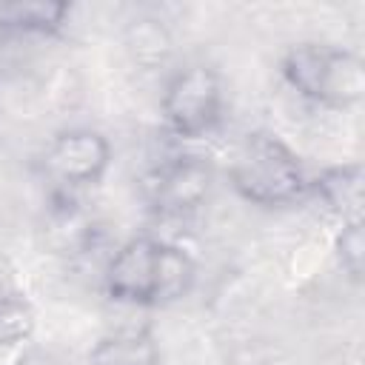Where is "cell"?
Wrapping results in <instances>:
<instances>
[{"label": "cell", "mask_w": 365, "mask_h": 365, "mask_svg": "<svg viewBox=\"0 0 365 365\" xmlns=\"http://www.w3.org/2000/svg\"><path fill=\"white\" fill-rule=\"evenodd\" d=\"M336 257L345 268V274L351 279H362V268H365V231H362V220H351L342 225V234L336 240Z\"/></svg>", "instance_id": "8fae6325"}, {"label": "cell", "mask_w": 365, "mask_h": 365, "mask_svg": "<svg viewBox=\"0 0 365 365\" xmlns=\"http://www.w3.org/2000/svg\"><path fill=\"white\" fill-rule=\"evenodd\" d=\"M46 174L66 188H83L103 180L111 163L108 140L94 128H66L46 148Z\"/></svg>", "instance_id": "8992f818"}, {"label": "cell", "mask_w": 365, "mask_h": 365, "mask_svg": "<svg viewBox=\"0 0 365 365\" xmlns=\"http://www.w3.org/2000/svg\"><path fill=\"white\" fill-rule=\"evenodd\" d=\"M160 348L148 328H123L106 334L88 354V365H157Z\"/></svg>", "instance_id": "52a82bcc"}, {"label": "cell", "mask_w": 365, "mask_h": 365, "mask_svg": "<svg viewBox=\"0 0 365 365\" xmlns=\"http://www.w3.org/2000/svg\"><path fill=\"white\" fill-rule=\"evenodd\" d=\"M34 331V308L20 294H0V348L20 345Z\"/></svg>", "instance_id": "30bf717a"}, {"label": "cell", "mask_w": 365, "mask_h": 365, "mask_svg": "<svg viewBox=\"0 0 365 365\" xmlns=\"http://www.w3.org/2000/svg\"><path fill=\"white\" fill-rule=\"evenodd\" d=\"M68 17L66 3H11L0 9V26L29 34H48Z\"/></svg>", "instance_id": "9c48e42d"}, {"label": "cell", "mask_w": 365, "mask_h": 365, "mask_svg": "<svg viewBox=\"0 0 365 365\" xmlns=\"http://www.w3.org/2000/svg\"><path fill=\"white\" fill-rule=\"evenodd\" d=\"M163 123L182 140L211 134L222 120V83L208 66H185L174 71L160 100Z\"/></svg>", "instance_id": "277c9868"}, {"label": "cell", "mask_w": 365, "mask_h": 365, "mask_svg": "<svg viewBox=\"0 0 365 365\" xmlns=\"http://www.w3.org/2000/svg\"><path fill=\"white\" fill-rule=\"evenodd\" d=\"M211 185L214 171L202 157H171L148 174L145 194L157 214L185 217L208 202Z\"/></svg>", "instance_id": "5b68a950"}, {"label": "cell", "mask_w": 365, "mask_h": 365, "mask_svg": "<svg viewBox=\"0 0 365 365\" xmlns=\"http://www.w3.org/2000/svg\"><path fill=\"white\" fill-rule=\"evenodd\" d=\"M194 282L191 257L154 237H134L123 242L103 274L106 294L128 305H165L180 299Z\"/></svg>", "instance_id": "6da1fadb"}, {"label": "cell", "mask_w": 365, "mask_h": 365, "mask_svg": "<svg viewBox=\"0 0 365 365\" xmlns=\"http://www.w3.org/2000/svg\"><path fill=\"white\" fill-rule=\"evenodd\" d=\"M308 188H314L319 200L331 211H336L345 222L362 220L359 217V208H362V165L359 163L325 168Z\"/></svg>", "instance_id": "ba28073f"}, {"label": "cell", "mask_w": 365, "mask_h": 365, "mask_svg": "<svg viewBox=\"0 0 365 365\" xmlns=\"http://www.w3.org/2000/svg\"><path fill=\"white\" fill-rule=\"evenodd\" d=\"M228 180L242 200L265 208L291 205L311 185L297 151L265 131H254L237 145L228 165Z\"/></svg>", "instance_id": "3957f363"}, {"label": "cell", "mask_w": 365, "mask_h": 365, "mask_svg": "<svg viewBox=\"0 0 365 365\" xmlns=\"http://www.w3.org/2000/svg\"><path fill=\"white\" fill-rule=\"evenodd\" d=\"M282 80L308 103L345 111L365 97V63L359 54L325 43H299L282 54Z\"/></svg>", "instance_id": "7a4b0ae2"}]
</instances>
